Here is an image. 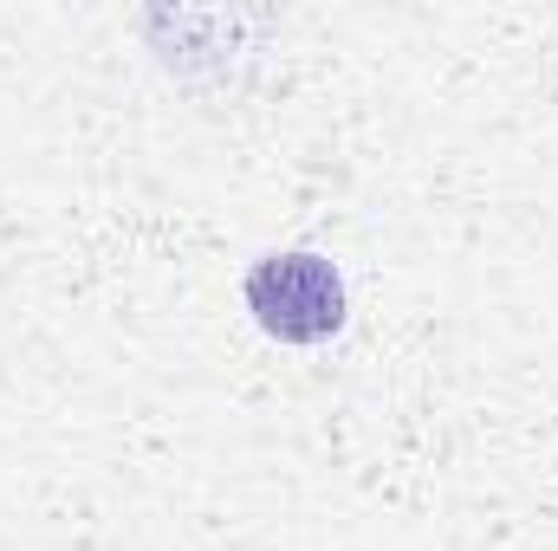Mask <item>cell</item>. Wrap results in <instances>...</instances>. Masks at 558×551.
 I'll use <instances>...</instances> for the list:
<instances>
[{
  "label": "cell",
  "instance_id": "obj_1",
  "mask_svg": "<svg viewBox=\"0 0 558 551\" xmlns=\"http://www.w3.org/2000/svg\"><path fill=\"white\" fill-rule=\"evenodd\" d=\"M241 298H247L254 325L279 344H325L344 331V311H351L338 260H325L312 247L260 254L241 279Z\"/></svg>",
  "mask_w": 558,
  "mask_h": 551
}]
</instances>
